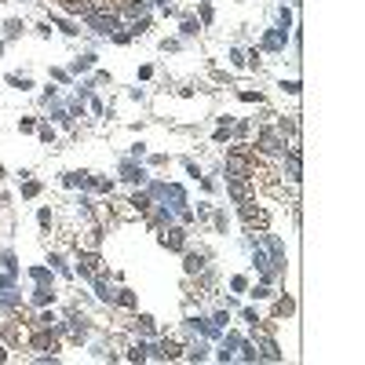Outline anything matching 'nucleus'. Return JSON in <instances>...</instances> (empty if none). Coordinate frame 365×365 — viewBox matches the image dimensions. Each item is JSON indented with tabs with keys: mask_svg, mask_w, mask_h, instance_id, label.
Returning a JSON list of instances; mask_svg holds the SVG:
<instances>
[{
	"mask_svg": "<svg viewBox=\"0 0 365 365\" xmlns=\"http://www.w3.org/2000/svg\"><path fill=\"white\" fill-rule=\"evenodd\" d=\"M164 245H172V249H179V245H182V230H168V234H164Z\"/></svg>",
	"mask_w": 365,
	"mask_h": 365,
	"instance_id": "obj_2",
	"label": "nucleus"
},
{
	"mask_svg": "<svg viewBox=\"0 0 365 365\" xmlns=\"http://www.w3.org/2000/svg\"><path fill=\"white\" fill-rule=\"evenodd\" d=\"M263 150H267V153H278V150H281V139H278L274 132H263Z\"/></svg>",
	"mask_w": 365,
	"mask_h": 365,
	"instance_id": "obj_1",
	"label": "nucleus"
},
{
	"mask_svg": "<svg viewBox=\"0 0 365 365\" xmlns=\"http://www.w3.org/2000/svg\"><path fill=\"white\" fill-rule=\"evenodd\" d=\"M186 270H201V256H186Z\"/></svg>",
	"mask_w": 365,
	"mask_h": 365,
	"instance_id": "obj_3",
	"label": "nucleus"
}]
</instances>
